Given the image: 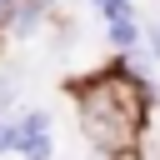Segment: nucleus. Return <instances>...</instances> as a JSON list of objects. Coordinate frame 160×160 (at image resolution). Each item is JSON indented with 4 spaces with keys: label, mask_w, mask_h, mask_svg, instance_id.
Segmentation results:
<instances>
[{
    "label": "nucleus",
    "mask_w": 160,
    "mask_h": 160,
    "mask_svg": "<svg viewBox=\"0 0 160 160\" xmlns=\"http://www.w3.org/2000/svg\"><path fill=\"white\" fill-rule=\"evenodd\" d=\"M145 95H150V80L130 75L125 65H110L90 80H75L70 85V100H75V120H80V135L100 150V155H120V150H140V135H145Z\"/></svg>",
    "instance_id": "obj_1"
},
{
    "label": "nucleus",
    "mask_w": 160,
    "mask_h": 160,
    "mask_svg": "<svg viewBox=\"0 0 160 160\" xmlns=\"http://www.w3.org/2000/svg\"><path fill=\"white\" fill-rule=\"evenodd\" d=\"M50 15H55V0H20L5 30H10L15 40H25V35H35V30H40V25L50 20Z\"/></svg>",
    "instance_id": "obj_2"
},
{
    "label": "nucleus",
    "mask_w": 160,
    "mask_h": 160,
    "mask_svg": "<svg viewBox=\"0 0 160 160\" xmlns=\"http://www.w3.org/2000/svg\"><path fill=\"white\" fill-rule=\"evenodd\" d=\"M105 40H110L120 55H125V50H135V45H145V35H140V20H135V15H130V20H110V25H105Z\"/></svg>",
    "instance_id": "obj_3"
},
{
    "label": "nucleus",
    "mask_w": 160,
    "mask_h": 160,
    "mask_svg": "<svg viewBox=\"0 0 160 160\" xmlns=\"http://www.w3.org/2000/svg\"><path fill=\"white\" fill-rule=\"evenodd\" d=\"M15 155L20 160H50L55 145H50V135H15Z\"/></svg>",
    "instance_id": "obj_4"
},
{
    "label": "nucleus",
    "mask_w": 160,
    "mask_h": 160,
    "mask_svg": "<svg viewBox=\"0 0 160 160\" xmlns=\"http://www.w3.org/2000/svg\"><path fill=\"white\" fill-rule=\"evenodd\" d=\"M15 135H50V110H25L15 120Z\"/></svg>",
    "instance_id": "obj_5"
},
{
    "label": "nucleus",
    "mask_w": 160,
    "mask_h": 160,
    "mask_svg": "<svg viewBox=\"0 0 160 160\" xmlns=\"http://www.w3.org/2000/svg\"><path fill=\"white\" fill-rule=\"evenodd\" d=\"M20 100V75L15 70H5L0 75V115H10V105Z\"/></svg>",
    "instance_id": "obj_6"
},
{
    "label": "nucleus",
    "mask_w": 160,
    "mask_h": 160,
    "mask_svg": "<svg viewBox=\"0 0 160 160\" xmlns=\"http://www.w3.org/2000/svg\"><path fill=\"white\" fill-rule=\"evenodd\" d=\"M100 15H105V25H110V20H130V15H135V5H130V0H105V5H100Z\"/></svg>",
    "instance_id": "obj_7"
},
{
    "label": "nucleus",
    "mask_w": 160,
    "mask_h": 160,
    "mask_svg": "<svg viewBox=\"0 0 160 160\" xmlns=\"http://www.w3.org/2000/svg\"><path fill=\"white\" fill-rule=\"evenodd\" d=\"M0 155H15V120L0 115Z\"/></svg>",
    "instance_id": "obj_8"
},
{
    "label": "nucleus",
    "mask_w": 160,
    "mask_h": 160,
    "mask_svg": "<svg viewBox=\"0 0 160 160\" xmlns=\"http://www.w3.org/2000/svg\"><path fill=\"white\" fill-rule=\"evenodd\" d=\"M145 50H150V55L160 60V25H150V35H145Z\"/></svg>",
    "instance_id": "obj_9"
},
{
    "label": "nucleus",
    "mask_w": 160,
    "mask_h": 160,
    "mask_svg": "<svg viewBox=\"0 0 160 160\" xmlns=\"http://www.w3.org/2000/svg\"><path fill=\"white\" fill-rule=\"evenodd\" d=\"M15 5H20V0H0V30L10 25V15H15Z\"/></svg>",
    "instance_id": "obj_10"
},
{
    "label": "nucleus",
    "mask_w": 160,
    "mask_h": 160,
    "mask_svg": "<svg viewBox=\"0 0 160 160\" xmlns=\"http://www.w3.org/2000/svg\"><path fill=\"white\" fill-rule=\"evenodd\" d=\"M90 5H95V10H100V5H105V0H90Z\"/></svg>",
    "instance_id": "obj_11"
}]
</instances>
